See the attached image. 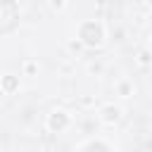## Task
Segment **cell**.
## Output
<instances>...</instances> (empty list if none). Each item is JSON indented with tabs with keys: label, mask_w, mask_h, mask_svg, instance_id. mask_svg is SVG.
Listing matches in <instances>:
<instances>
[{
	"label": "cell",
	"mask_w": 152,
	"mask_h": 152,
	"mask_svg": "<svg viewBox=\"0 0 152 152\" xmlns=\"http://www.w3.org/2000/svg\"><path fill=\"white\" fill-rule=\"evenodd\" d=\"M19 24V7L12 0H0V33H10Z\"/></svg>",
	"instance_id": "1"
},
{
	"label": "cell",
	"mask_w": 152,
	"mask_h": 152,
	"mask_svg": "<svg viewBox=\"0 0 152 152\" xmlns=\"http://www.w3.org/2000/svg\"><path fill=\"white\" fill-rule=\"evenodd\" d=\"M78 38L86 43V45H100L104 33H102V26L97 21H83L81 28H78Z\"/></svg>",
	"instance_id": "2"
},
{
	"label": "cell",
	"mask_w": 152,
	"mask_h": 152,
	"mask_svg": "<svg viewBox=\"0 0 152 152\" xmlns=\"http://www.w3.org/2000/svg\"><path fill=\"white\" fill-rule=\"evenodd\" d=\"M66 124H69V119H66L64 112H55V114H50V119H48V126H50L52 131H62V128H66Z\"/></svg>",
	"instance_id": "3"
},
{
	"label": "cell",
	"mask_w": 152,
	"mask_h": 152,
	"mask_svg": "<svg viewBox=\"0 0 152 152\" xmlns=\"http://www.w3.org/2000/svg\"><path fill=\"white\" fill-rule=\"evenodd\" d=\"M119 119V109L116 107H104V121H116Z\"/></svg>",
	"instance_id": "4"
},
{
	"label": "cell",
	"mask_w": 152,
	"mask_h": 152,
	"mask_svg": "<svg viewBox=\"0 0 152 152\" xmlns=\"http://www.w3.org/2000/svg\"><path fill=\"white\" fill-rule=\"evenodd\" d=\"M83 152H109L102 142H90V145H86V150Z\"/></svg>",
	"instance_id": "5"
},
{
	"label": "cell",
	"mask_w": 152,
	"mask_h": 152,
	"mask_svg": "<svg viewBox=\"0 0 152 152\" xmlns=\"http://www.w3.org/2000/svg\"><path fill=\"white\" fill-rule=\"evenodd\" d=\"M2 83H5V88H7V90H14V88H17V81H14L12 76H7V78H5Z\"/></svg>",
	"instance_id": "6"
},
{
	"label": "cell",
	"mask_w": 152,
	"mask_h": 152,
	"mask_svg": "<svg viewBox=\"0 0 152 152\" xmlns=\"http://www.w3.org/2000/svg\"><path fill=\"white\" fill-rule=\"evenodd\" d=\"M0 95H2V90H0Z\"/></svg>",
	"instance_id": "7"
}]
</instances>
